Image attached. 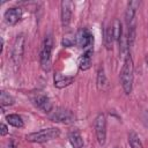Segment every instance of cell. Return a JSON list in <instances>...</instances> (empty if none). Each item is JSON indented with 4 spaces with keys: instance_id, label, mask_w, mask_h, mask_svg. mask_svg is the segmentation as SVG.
Returning a JSON list of instances; mask_svg holds the SVG:
<instances>
[{
    "instance_id": "1",
    "label": "cell",
    "mask_w": 148,
    "mask_h": 148,
    "mask_svg": "<svg viewBox=\"0 0 148 148\" xmlns=\"http://www.w3.org/2000/svg\"><path fill=\"white\" fill-rule=\"evenodd\" d=\"M133 79H134V65L131 53H128L124 59V65L120 72V83L124 92L130 95L133 89Z\"/></svg>"
},
{
    "instance_id": "2",
    "label": "cell",
    "mask_w": 148,
    "mask_h": 148,
    "mask_svg": "<svg viewBox=\"0 0 148 148\" xmlns=\"http://www.w3.org/2000/svg\"><path fill=\"white\" fill-rule=\"evenodd\" d=\"M52 49H53V37L51 34H46L40 49V66L45 72L51 69L52 64Z\"/></svg>"
},
{
    "instance_id": "3",
    "label": "cell",
    "mask_w": 148,
    "mask_h": 148,
    "mask_svg": "<svg viewBox=\"0 0 148 148\" xmlns=\"http://www.w3.org/2000/svg\"><path fill=\"white\" fill-rule=\"evenodd\" d=\"M60 135V130L57 127H49V128H43L40 131L30 133L25 136V140L29 142H36V143H43L47 142L51 140L57 139Z\"/></svg>"
},
{
    "instance_id": "4",
    "label": "cell",
    "mask_w": 148,
    "mask_h": 148,
    "mask_svg": "<svg viewBox=\"0 0 148 148\" xmlns=\"http://www.w3.org/2000/svg\"><path fill=\"white\" fill-rule=\"evenodd\" d=\"M24 45H25V37L23 34H20L15 37V40L13 43L12 47V60L14 65H20L22 61L23 54H24Z\"/></svg>"
},
{
    "instance_id": "5",
    "label": "cell",
    "mask_w": 148,
    "mask_h": 148,
    "mask_svg": "<svg viewBox=\"0 0 148 148\" xmlns=\"http://www.w3.org/2000/svg\"><path fill=\"white\" fill-rule=\"evenodd\" d=\"M49 119L54 123H61V124H71L75 120L74 114L64 108H57L53 109L49 113Z\"/></svg>"
},
{
    "instance_id": "6",
    "label": "cell",
    "mask_w": 148,
    "mask_h": 148,
    "mask_svg": "<svg viewBox=\"0 0 148 148\" xmlns=\"http://www.w3.org/2000/svg\"><path fill=\"white\" fill-rule=\"evenodd\" d=\"M94 127H95L96 139H97L98 143L103 146L106 141V117H105V114H103V113L97 114V117L95 118Z\"/></svg>"
},
{
    "instance_id": "7",
    "label": "cell",
    "mask_w": 148,
    "mask_h": 148,
    "mask_svg": "<svg viewBox=\"0 0 148 148\" xmlns=\"http://www.w3.org/2000/svg\"><path fill=\"white\" fill-rule=\"evenodd\" d=\"M76 45L81 49H90L94 44V36L91 34V31L88 28H82L80 29L76 34Z\"/></svg>"
},
{
    "instance_id": "8",
    "label": "cell",
    "mask_w": 148,
    "mask_h": 148,
    "mask_svg": "<svg viewBox=\"0 0 148 148\" xmlns=\"http://www.w3.org/2000/svg\"><path fill=\"white\" fill-rule=\"evenodd\" d=\"M61 10H60V17H61V25L62 28H68L71 24L72 15H73V9H74V3L68 0H64L60 3Z\"/></svg>"
},
{
    "instance_id": "9",
    "label": "cell",
    "mask_w": 148,
    "mask_h": 148,
    "mask_svg": "<svg viewBox=\"0 0 148 148\" xmlns=\"http://www.w3.org/2000/svg\"><path fill=\"white\" fill-rule=\"evenodd\" d=\"M32 103L35 104L36 108H38L39 110H42L43 112H45L47 114L53 110V105H52L51 99L44 94H37L32 98Z\"/></svg>"
},
{
    "instance_id": "10",
    "label": "cell",
    "mask_w": 148,
    "mask_h": 148,
    "mask_svg": "<svg viewBox=\"0 0 148 148\" xmlns=\"http://www.w3.org/2000/svg\"><path fill=\"white\" fill-rule=\"evenodd\" d=\"M22 17V9L20 7H12L5 12V21L8 25H15Z\"/></svg>"
},
{
    "instance_id": "11",
    "label": "cell",
    "mask_w": 148,
    "mask_h": 148,
    "mask_svg": "<svg viewBox=\"0 0 148 148\" xmlns=\"http://www.w3.org/2000/svg\"><path fill=\"white\" fill-rule=\"evenodd\" d=\"M140 6V1H130L127 3V7H126V10H125V22L128 25H131L134 21V17H135V13H136V9L139 8Z\"/></svg>"
},
{
    "instance_id": "12",
    "label": "cell",
    "mask_w": 148,
    "mask_h": 148,
    "mask_svg": "<svg viewBox=\"0 0 148 148\" xmlns=\"http://www.w3.org/2000/svg\"><path fill=\"white\" fill-rule=\"evenodd\" d=\"M91 61H92V49L90 47L81 54V57L79 59V68L81 71L89 69L91 66Z\"/></svg>"
},
{
    "instance_id": "13",
    "label": "cell",
    "mask_w": 148,
    "mask_h": 148,
    "mask_svg": "<svg viewBox=\"0 0 148 148\" xmlns=\"http://www.w3.org/2000/svg\"><path fill=\"white\" fill-rule=\"evenodd\" d=\"M53 81H54V87L61 89V88H65V87L69 86L74 81V77L73 76L64 75L61 73H56L54 77H53Z\"/></svg>"
},
{
    "instance_id": "14",
    "label": "cell",
    "mask_w": 148,
    "mask_h": 148,
    "mask_svg": "<svg viewBox=\"0 0 148 148\" xmlns=\"http://www.w3.org/2000/svg\"><path fill=\"white\" fill-rule=\"evenodd\" d=\"M68 140L73 148H83V139L77 130H73L68 134Z\"/></svg>"
},
{
    "instance_id": "15",
    "label": "cell",
    "mask_w": 148,
    "mask_h": 148,
    "mask_svg": "<svg viewBox=\"0 0 148 148\" xmlns=\"http://www.w3.org/2000/svg\"><path fill=\"white\" fill-rule=\"evenodd\" d=\"M97 88L102 91H106L109 88V82H108V79L105 76L103 67H99V69L97 72Z\"/></svg>"
},
{
    "instance_id": "16",
    "label": "cell",
    "mask_w": 148,
    "mask_h": 148,
    "mask_svg": "<svg viewBox=\"0 0 148 148\" xmlns=\"http://www.w3.org/2000/svg\"><path fill=\"white\" fill-rule=\"evenodd\" d=\"M6 120L7 123L13 126V127H16V128H22L24 126V123H23V119L21 118V116L16 114V113H9L6 116Z\"/></svg>"
},
{
    "instance_id": "17",
    "label": "cell",
    "mask_w": 148,
    "mask_h": 148,
    "mask_svg": "<svg viewBox=\"0 0 148 148\" xmlns=\"http://www.w3.org/2000/svg\"><path fill=\"white\" fill-rule=\"evenodd\" d=\"M104 44L106 46L108 50H110L112 47V44L114 42V36H113V29H112V24H110L106 29H105V35H104Z\"/></svg>"
},
{
    "instance_id": "18",
    "label": "cell",
    "mask_w": 148,
    "mask_h": 148,
    "mask_svg": "<svg viewBox=\"0 0 148 148\" xmlns=\"http://www.w3.org/2000/svg\"><path fill=\"white\" fill-rule=\"evenodd\" d=\"M128 143L131 146V148H143V145L140 140V136L134 132H130L128 134Z\"/></svg>"
},
{
    "instance_id": "19",
    "label": "cell",
    "mask_w": 148,
    "mask_h": 148,
    "mask_svg": "<svg viewBox=\"0 0 148 148\" xmlns=\"http://www.w3.org/2000/svg\"><path fill=\"white\" fill-rule=\"evenodd\" d=\"M112 29H113V36H114V40L119 42V39L121 38L123 36V27H121V23L118 18H116L112 23Z\"/></svg>"
},
{
    "instance_id": "20",
    "label": "cell",
    "mask_w": 148,
    "mask_h": 148,
    "mask_svg": "<svg viewBox=\"0 0 148 148\" xmlns=\"http://www.w3.org/2000/svg\"><path fill=\"white\" fill-rule=\"evenodd\" d=\"M61 44H62L64 47H71V46H73L74 44H76V37H75V35L68 34V35L64 36V38L61 40Z\"/></svg>"
},
{
    "instance_id": "21",
    "label": "cell",
    "mask_w": 148,
    "mask_h": 148,
    "mask_svg": "<svg viewBox=\"0 0 148 148\" xmlns=\"http://www.w3.org/2000/svg\"><path fill=\"white\" fill-rule=\"evenodd\" d=\"M0 102H1V105L2 106H9V105H13L14 104V98L6 91H1V97H0Z\"/></svg>"
},
{
    "instance_id": "22",
    "label": "cell",
    "mask_w": 148,
    "mask_h": 148,
    "mask_svg": "<svg viewBox=\"0 0 148 148\" xmlns=\"http://www.w3.org/2000/svg\"><path fill=\"white\" fill-rule=\"evenodd\" d=\"M7 133H8V127L6 126V124L2 123V124H1V135L5 136Z\"/></svg>"
}]
</instances>
